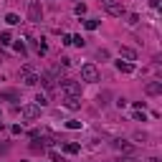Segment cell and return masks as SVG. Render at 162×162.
Wrapping results in <instances>:
<instances>
[{
	"label": "cell",
	"mask_w": 162,
	"mask_h": 162,
	"mask_svg": "<svg viewBox=\"0 0 162 162\" xmlns=\"http://www.w3.org/2000/svg\"><path fill=\"white\" fill-rule=\"evenodd\" d=\"M58 86L64 89V94H66V96H76V99L81 96V84H79V81H74V79H64Z\"/></svg>",
	"instance_id": "obj_1"
},
{
	"label": "cell",
	"mask_w": 162,
	"mask_h": 162,
	"mask_svg": "<svg viewBox=\"0 0 162 162\" xmlns=\"http://www.w3.org/2000/svg\"><path fill=\"white\" fill-rule=\"evenodd\" d=\"M81 79H84L86 84H96L99 81V69L94 64H84L81 66Z\"/></svg>",
	"instance_id": "obj_2"
},
{
	"label": "cell",
	"mask_w": 162,
	"mask_h": 162,
	"mask_svg": "<svg viewBox=\"0 0 162 162\" xmlns=\"http://www.w3.org/2000/svg\"><path fill=\"white\" fill-rule=\"evenodd\" d=\"M40 15H43L40 0H31V3H28V20H31V23H40Z\"/></svg>",
	"instance_id": "obj_3"
},
{
	"label": "cell",
	"mask_w": 162,
	"mask_h": 162,
	"mask_svg": "<svg viewBox=\"0 0 162 162\" xmlns=\"http://www.w3.org/2000/svg\"><path fill=\"white\" fill-rule=\"evenodd\" d=\"M104 13L112 15V18H122L124 15V5L117 3V0H112V3H104Z\"/></svg>",
	"instance_id": "obj_4"
},
{
	"label": "cell",
	"mask_w": 162,
	"mask_h": 162,
	"mask_svg": "<svg viewBox=\"0 0 162 162\" xmlns=\"http://www.w3.org/2000/svg\"><path fill=\"white\" fill-rule=\"evenodd\" d=\"M145 94H150V96L162 94V81H147L145 84Z\"/></svg>",
	"instance_id": "obj_5"
},
{
	"label": "cell",
	"mask_w": 162,
	"mask_h": 162,
	"mask_svg": "<svg viewBox=\"0 0 162 162\" xmlns=\"http://www.w3.org/2000/svg\"><path fill=\"white\" fill-rule=\"evenodd\" d=\"M23 117H26V119H38V117H40V107H38V104L23 107Z\"/></svg>",
	"instance_id": "obj_6"
},
{
	"label": "cell",
	"mask_w": 162,
	"mask_h": 162,
	"mask_svg": "<svg viewBox=\"0 0 162 162\" xmlns=\"http://www.w3.org/2000/svg\"><path fill=\"white\" fill-rule=\"evenodd\" d=\"M112 147H114V150H119V152H129V155L134 152V147L129 145L127 139H114V142H112Z\"/></svg>",
	"instance_id": "obj_7"
},
{
	"label": "cell",
	"mask_w": 162,
	"mask_h": 162,
	"mask_svg": "<svg viewBox=\"0 0 162 162\" xmlns=\"http://www.w3.org/2000/svg\"><path fill=\"white\" fill-rule=\"evenodd\" d=\"M61 147H64L66 155H79V152H81V145H79V142H61Z\"/></svg>",
	"instance_id": "obj_8"
},
{
	"label": "cell",
	"mask_w": 162,
	"mask_h": 162,
	"mask_svg": "<svg viewBox=\"0 0 162 162\" xmlns=\"http://www.w3.org/2000/svg\"><path fill=\"white\" fill-rule=\"evenodd\" d=\"M64 107H66V109H71V112L81 109V104H79V99H76V96H66V101H64Z\"/></svg>",
	"instance_id": "obj_9"
},
{
	"label": "cell",
	"mask_w": 162,
	"mask_h": 162,
	"mask_svg": "<svg viewBox=\"0 0 162 162\" xmlns=\"http://www.w3.org/2000/svg\"><path fill=\"white\" fill-rule=\"evenodd\" d=\"M119 53L124 56L127 61H137V51H134V48H127V46H122V48H119Z\"/></svg>",
	"instance_id": "obj_10"
},
{
	"label": "cell",
	"mask_w": 162,
	"mask_h": 162,
	"mask_svg": "<svg viewBox=\"0 0 162 162\" xmlns=\"http://www.w3.org/2000/svg\"><path fill=\"white\" fill-rule=\"evenodd\" d=\"M117 69H119L122 74H132V71H134V66L129 64V61H117Z\"/></svg>",
	"instance_id": "obj_11"
},
{
	"label": "cell",
	"mask_w": 162,
	"mask_h": 162,
	"mask_svg": "<svg viewBox=\"0 0 162 162\" xmlns=\"http://www.w3.org/2000/svg\"><path fill=\"white\" fill-rule=\"evenodd\" d=\"M5 23H8V26H18V23H20V18H18L15 13H8V15H5Z\"/></svg>",
	"instance_id": "obj_12"
},
{
	"label": "cell",
	"mask_w": 162,
	"mask_h": 162,
	"mask_svg": "<svg viewBox=\"0 0 162 162\" xmlns=\"http://www.w3.org/2000/svg\"><path fill=\"white\" fill-rule=\"evenodd\" d=\"M31 152H33V155H40V152H43V142H40V145H38V139L31 142Z\"/></svg>",
	"instance_id": "obj_13"
},
{
	"label": "cell",
	"mask_w": 162,
	"mask_h": 162,
	"mask_svg": "<svg viewBox=\"0 0 162 162\" xmlns=\"http://www.w3.org/2000/svg\"><path fill=\"white\" fill-rule=\"evenodd\" d=\"M36 104H38V107H46V104H48V96H46V94H38V96H36Z\"/></svg>",
	"instance_id": "obj_14"
},
{
	"label": "cell",
	"mask_w": 162,
	"mask_h": 162,
	"mask_svg": "<svg viewBox=\"0 0 162 162\" xmlns=\"http://www.w3.org/2000/svg\"><path fill=\"white\" fill-rule=\"evenodd\" d=\"M84 26H86L89 31H96V28H99V20H96V18H91V20H86Z\"/></svg>",
	"instance_id": "obj_15"
},
{
	"label": "cell",
	"mask_w": 162,
	"mask_h": 162,
	"mask_svg": "<svg viewBox=\"0 0 162 162\" xmlns=\"http://www.w3.org/2000/svg\"><path fill=\"white\" fill-rule=\"evenodd\" d=\"M71 43H74V46H79V48H84V43H86V40L81 38V36H74V38H71Z\"/></svg>",
	"instance_id": "obj_16"
},
{
	"label": "cell",
	"mask_w": 162,
	"mask_h": 162,
	"mask_svg": "<svg viewBox=\"0 0 162 162\" xmlns=\"http://www.w3.org/2000/svg\"><path fill=\"white\" fill-rule=\"evenodd\" d=\"M0 43H3V46H8V43H10V33H8V31L0 33Z\"/></svg>",
	"instance_id": "obj_17"
},
{
	"label": "cell",
	"mask_w": 162,
	"mask_h": 162,
	"mask_svg": "<svg viewBox=\"0 0 162 162\" xmlns=\"http://www.w3.org/2000/svg\"><path fill=\"white\" fill-rule=\"evenodd\" d=\"M66 127H69V129H79V127H81V122H76V119H69V122H66Z\"/></svg>",
	"instance_id": "obj_18"
},
{
	"label": "cell",
	"mask_w": 162,
	"mask_h": 162,
	"mask_svg": "<svg viewBox=\"0 0 162 162\" xmlns=\"http://www.w3.org/2000/svg\"><path fill=\"white\" fill-rule=\"evenodd\" d=\"M15 51H18V53H26L28 48H26V43H23V40H18V43H15Z\"/></svg>",
	"instance_id": "obj_19"
},
{
	"label": "cell",
	"mask_w": 162,
	"mask_h": 162,
	"mask_svg": "<svg viewBox=\"0 0 162 162\" xmlns=\"http://www.w3.org/2000/svg\"><path fill=\"white\" fill-rule=\"evenodd\" d=\"M74 10H76V15H84V13H86V5H84V3H79Z\"/></svg>",
	"instance_id": "obj_20"
},
{
	"label": "cell",
	"mask_w": 162,
	"mask_h": 162,
	"mask_svg": "<svg viewBox=\"0 0 162 162\" xmlns=\"http://www.w3.org/2000/svg\"><path fill=\"white\" fill-rule=\"evenodd\" d=\"M134 119H137V122H145L147 117H145V112H142V109H137V112H134Z\"/></svg>",
	"instance_id": "obj_21"
},
{
	"label": "cell",
	"mask_w": 162,
	"mask_h": 162,
	"mask_svg": "<svg viewBox=\"0 0 162 162\" xmlns=\"http://www.w3.org/2000/svg\"><path fill=\"white\" fill-rule=\"evenodd\" d=\"M61 43L69 46V43H71V36H69V33H64V36H61Z\"/></svg>",
	"instance_id": "obj_22"
},
{
	"label": "cell",
	"mask_w": 162,
	"mask_h": 162,
	"mask_svg": "<svg viewBox=\"0 0 162 162\" xmlns=\"http://www.w3.org/2000/svg\"><path fill=\"white\" fill-rule=\"evenodd\" d=\"M10 132H13V134H20V132H23V127H20V124H13Z\"/></svg>",
	"instance_id": "obj_23"
},
{
	"label": "cell",
	"mask_w": 162,
	"mask_h": 162,
	"mask_svg": "<svg viewBox=\"0 0 162 162\" xmlns=\"http://www.w3.org/2000/svg\"><path fill=\"white\" fill-rule=\"evenodd\" d=\"M51 160H53V162H64V157H61L58 152H51Z\"/></svg>",
	"instance_id": "obj_24"
},
{
	"label": "cell",
	"mask_w": 162,
	"mask_h": 162,
	"mask_svg": "<svg viewBox=\"0 0 162 162\" xmlns=\"http://www.w3.org/2000/svg\"><path fill=\"white\" fill-rule=\"evenodd\" d=\"M119 162H137V160H134V157H122Z\"/></svg>",
	"instance_id": "obj_25"
},
{
	"label": "cell",
	"mask_w": 162,
	"mask_h": 162,
	"mask_svg": "<svg viewBox=\"0 0 162 162\" xmlns=\"http://www.w3.org/2000/svg\"><path fill=\"white\" fill-rule=\"evenodd\" d=\"M150 5H152V8H157V5H160V0H150Z\"/></svg>",
	"instance_id": "obj_26"
},
{
	"label": "cell",
	"mask_w": 162,
	"mask_h": 162,
	"mask_svg": "<svg viewBox=\"0 0 162 162\" xmlns=\"http://www.w3.org/2000/svg\"><path fill=\"white\" fill-rule=\"evenodd\" d=\"M3 129H5V124H3V122H0V132H3Z\"/></svg>",
	"instance_id": "obj_27"
},
{
	"label": "cell",
	"mask_w": 162,
	"mask_h": 162,
	"mask_svg": "<svg viewBox=\"0 0 162 162\" xmlns=\"http://www.w3.org/2000/svg\"><path fill=\"white\" fill-rule=\"evenodd\" d=\"M101 3H112V0H101Z\"/></svg>",
	"instance_id": "obj_28"
},
{
	"label": "cell",
	"mask_w": 162,
	"mask_h": 162,
	"mask_svg": "<svg viewBox=\"0 0 162 162\" xmlns=\"http://www.w3.org/2000/svg\"><path fill=\"white\" fill-rule=\"evenodd\" d=\"M20 162H26V160H20Z\"/></svg>",
	"instance_id": "obj_29"
}]
</instances>
